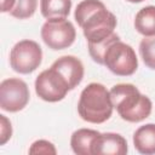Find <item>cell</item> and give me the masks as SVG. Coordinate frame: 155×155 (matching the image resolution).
Masks as SVG:
<instances>
[{"instance_id": "cell-1", "label": "cell", "mask_w": 155, "mask_h": 155, "mask_svg": "<svg viewBox=\"0 0 155 155\" xmlns=\"http://www.w3.org/2000/svg\"><path fill=\"white\" fill-rule=\"evenodd\" d=\"M87 44H98L114 34L117 21L101 0H82L74 13Z\"/></svg>"}, {"instance_id": "cell-2", "label": "cell", "mask_w": 155, "mask_h": 155, "mask_svg": "<svg viewBox=\"0 0 155 155\" xmlns=\"http://www.w3.org/2000/svg\"><path fill=\"white\" fill-rule=\"evenodd\" d=\"M110 98L120 117L127 122H140L145 120L153 109L149 97L142 94L132 84H117L111 87Z\"/></svg>"}, {"instance_id": "cell-3", "label": "cell", "mask_w": 155, "mask_h": 155, "mask_svg": "<svg viewBox=\"0 0 155 155\" xmlns=\"http://www.w3.org/2000/svg\"><path fill=\"white\" fill-rule=\"evenodd\" d=\"M113 109L110 92L104 85L91 82L82 90L78 103V113L84 121L103 124L110 119Z\"/></svg>"}, {"instance_id": "cell-4", "label": "cell", "mask_w": 155, "mask_h": 155, "mask_svg": "<svg viewBox=\"0 0 155 155\" xmlns=\"http://www.w3.org/2000/svg\"><path fill=\"white\" fill-rule=\"evenodd\" d=\"M103 65L117 76H130L138 68V59L132 46L117 40L104 52Z\"/></svg>"}, {"instance_id": "cell-5", "label": "cell", "mask_w": 155, "mask_h": 155, "mask_svg": "<svg viewBox=\"0 0 155 155\" xmlns=\"http://www.w3.org/2000/svg\"><path fill=\"white\" fill-rule=\"evenodd\" d=\"M42 62V50L34 40L18 41L10 52V65L19 74H30L36 70Z\"/></svg>"}, {"instance_id": "cell-6", "label": "cell", "mask_w": 155, "mask_h": 155, "mask_svg": "<svg viewBox=\"0 0 155 155\" xmlns=\"http://www.w3.org/2000/svg\"><path fill=\"white\" fill-rule=\"evenodd\" d=\"M76 38L74 24L65 18L47 19L41 27V39L51 50L58 51L71 46Z\"/></svg>"}, {"instance_id": "cell-7", "label": "cell", "mask_w": 155, "mask_h": 155, "mask_svg": "<svg viewBox=\"0 0 155 155\" xmlns=\"http://www.w3.org/2000/svg\"><path fill=\"white\" fill-rule=\"evenodd\" d=\"M70 91L65 78L53 67L41 71L35 80V92L45 102L54 103L62 101Z\"/></svg>"}, {"instance_id": "cell-8", "label": "cell", "mask_w": 155, "mask_h": 155, "mask_svg": "<svg viewBox=\"0 0 155 155\" xmlns=\"http://www.w3.org/2000/svg\"><path fill=\"white\" fill-rule=\"evenodd\" d=\"M28 85L18 79H5L0 84V108L8 113H17L24 109L29 102Z\"/></svg>"}, {"instance_id": "cell-9", "label": "cell", "mask_w": 155, "mask_h": 155, "mask_svg": "<svg viewBox=\"0 0 155 155\" xmlns=\"http://www.w3.org/2000/svg\"><path fill=\"white\" fill-rule=\"evenodd\" d=\"M127 142L119 134L113 132L99 133L92 143V155H125L127 153Z\"/></svg>"}, {"instance_id": "cell-10", "label": "cell", "mask_w": 155, "mask_h": 155, "mask_svg": "<svg viewBox=\"0 0 155 155\" xmlns=\"http://www.w3.org/2000/svg\"><path fill=\"white\" fill-rule=\"evenodd\" d=\"M51 67L57 69L65 78L70 86V90H74L82 81L85 73L84 64L75 56H62L56 59Z\"/></svg>"}, {"instance_id": "cell-11", "label": "cell", "mask_w": 155, "mask_h": 155, "mask_svg": "<svg viewBox=\"0 0 155 155\" xmlns=\"http://www.w3.org/2000/svg\"><path fill=\"white\" fill-rule=\"evenodd\" d=\"M133 145L140 154H155V124H145L138 127L133 134Z\"/></svg>"}, {"instance_id": "cell-12", "label": "cell", "mask_w": 155, "mask_h": 155, "mask_svg": "<svg viewBox=\"0 0 155 155\" xmlns=\"http://www.w3.org/2000/svg\"><path fill=\"white\" fill-rule=\"evenodd\" d=\"M99 134L96 130L90 128H79L76 130L70 138V145L75 154L78 155H92L91 147L93 139Z\"/></svg>"}, {"instance_id": "cell-13", "label": "cell", "mask_w": 155, "mask_h": 155, "mask_svg": "<svg viewBox=\"0 0 155 155\" xmlns=\"http://www.w3.org/2000/svg\"><path fill=\"white\" fill-rule=\"evenodd\" d=\"M134 28L143 36L155 35V6L149 5L137 12L134 17Z\"/></svg>"}, {"instance_id": "cell-14", "label": "cell", "mask_w": 155, "mask_h": 155, "mask_svg": "<svg viewBox=\"0 0 155 155\" xmlns=\"http://www.w3.org/2000/svg\"><path fill=\"white\" fill-rule=\"evenodd\" d=\"M71 8V0H41L40 11L46 19L67 18Z\"/></svg>"}, {"instance_id": "cell-15", "label": "cell", "mask_w": 155, "mask_h": 155, "mask_svg": "<svg viewBox=\"0 0 155 155\" xmlns=\"http://www.w3.org/2000/svg\"><path fill=\"white\" fill-rule=\"evenodd\" d=\"M139 53L144 64L155 70V35L144 36L139 44Z\"/></svg>"}, {"instance_id": "cell-16", "label": "cell", "mask_w": 155, "mask_h": 155, "mask_svg": "<svg viewBox=\"0 0 155 155\" xmlns=\"http://www.w3.org/2000/svg\"><path fill=\"white\" fill-rule=\"evenodd\" d=\"M117 40H120V36H119L116 33H114V34H111L108 39H105V40L102 41V42H98V44H87V46H88V52H90L91 58H92L96 63L103 64V57H104L105 50H107L113 42H115V41H117Z\"/></svg>"}, {"instance_id": "cell-17", "label": "cell", "mask_w": 155, "mask_h": 155, "mask_svg": "<svg viewBox=\"0 0 155 155\" xmlns=\"http://www.w3.org/2000/svg\"><path fill=\"white\" fill-rule=\"evenodd\" d=\"M38 8V0H16L15 7L10 15L18 19H25L31 17Z\"/></svg>"}, {"instance_id": "cell-18", "label": "cell", "mask_w": 155, "mask_h": 155, "mask_svg": "<svg viewBox=\"0 0 155 155\" xmlns=\"http://www.w3.org/2000/svg\"><path fill=\"white\" fill-rule=\"evenodd\" d=\"M29 154H57L54 145L45 139H39L31 144L29 148Z\"/></svg>"}, {"instance_id": "cell-19", "label": "cell", "mask_w": 155, "mask_h": 155, "mask_svg": "<svg viewBox=\"0 0 155 155\" xmlns=\"http://www.w3.org/2000/svg\"><path fill=\"white\" fill-rule=\"evenodd\" d=\"M0 144L4 145L12 136L11 122L5 115H0Z\"/></svg>"}, {"instance_id": "cell-20", "label": "cell", "mask_w": 155, "mask_h": 155, "mask_svg": "<svg viewBox=\"0 0 155 155\" xmlns=\"http://www.w3.org/2000/svg\"><path fill=\"white\" fill-rule=\"evenodd\" d=\"M16 0H1V12H11L15 7Z\"/></svg>"}, {"instance_id": "cell-21", "label": "cell", "mask_w": 155, "mask_h": 155, "mask_svg": "<svg viewBox=\"0 0 155 155\" xmlns=\"http://www.w3.org/2000/svg\"><path fill=\"white\" fill-rule=\"evenodd\" d=\"M126 1H128V2H133V4H137V2H142V1H144V0H126Z\"/></svg>"}]
</instances>
